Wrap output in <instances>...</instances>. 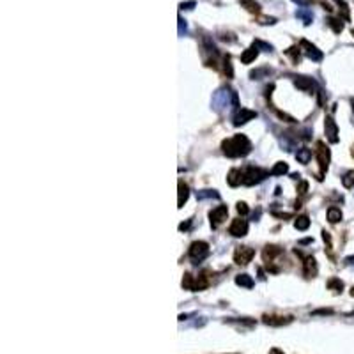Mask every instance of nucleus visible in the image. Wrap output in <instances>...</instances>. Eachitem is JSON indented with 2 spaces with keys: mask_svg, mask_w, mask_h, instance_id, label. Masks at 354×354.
Wrapping results in <instances>:
<instances>
[{
  "mask_svg": "<svg viewBox=\"0 0 354 354\" xmlns=\"http://www.w3.org/2000/svg\"><path fill=\"white\" fill-rule=\"evenodd\" d=\"M222 149H224V153L228 158H239V156L250 155L252 144H250V140L244 135H234L233 139L224 140Z\"/></svg>",
  "mask_w": 354,
  "mask_h": 354,
  "instance_id": "1",
  "label": "nucleus"
},
{
  "mask_svg": "<svg viewBox=\"0 0 354 354\" xmlns=\"http://www.w3.org/2000/svg\"><path fill=\"white\" fill-rule=\"evenodd\" d=\"M188 197H190V188H188L186 183L179 181V200H177V204H179V206H177V208L179 209L183 208L184 204H186Z\"/></svg>",
  "mask_w": 354,
  "mask_h": 354,
  "instance_id": "15",
  "label": "nucleus"
},
{
  "mask_svg": "<svg viewBox=\"0 0 354 354\" xmlns=\"http://www.w3.org/2000/svg\"><path fill=\"white\" fill-rule=\"evenodd\" d=\"M209 285V280H208V277H206V273H202V275H199V277H193V289L192 291H204L206 289V287H208Z\"/></svg>",
  "mask_w": 354,
  "mask_h": 354,
  "instance_id": "16",
  "label": "nucleus"
},
{
  "mask_svg": "<svg viewBox=\"0 0 354 354\" xmlns=\"http://www.w3.org/2000/svg\"><path fill=\"white\" fill-rule=\"evenodd\" d=\"M209 255V244L206 241H195L190 246V257L193 261H204Z\"/></svg>",
  "mask_w": 354,
  "mask_h": 354,
  "instance_id": "4",
  "label": "nucleus"
},
{
  "mask_svg": "<svg viewBox=\"0 0 354 354\" xmlns=\"http://www.w3.org/2000/svg\"><path fill=\"white\" fill-rule=\"evenodd\" d=\"M218 193L215 192V190H204V192H199L197 193V199L204 200V199H218Z\"/></svg>",
  "mask_w": 354,
  "mask_h": 354,
  "instance_id": "25",
  "label": "nucleus"
},
{
  "mask_svg": "<svg viewBox=\"0 0 354 354\" xmlns=\"http://www.w3.org/2000/svg\"><path fill=\"white\" fill-rule=\"evenodd\" d=\"M237 213H239V215H248V206H246V204H244V202H239V204H237Z\"/></svg>",
  "mask_w": 354,
  "mask_h": 354,
  "instance_id": "30",
  "label": "nucleus"
},
{
  "mask_svg": "<svg viewBox=\"0 0 354 354\" xmlns=\"http://www.w3.org/2000/svg\"><path fill=\"white\" fill-rule=\"evenodd\" d=\"M227 183L230 184V186H239L241 183H243V172L237 170V168H233V170L228 172V177H227Z\"/></svg>",
  "mask_w": 354,
  "mask_h": 354,
  "instance_id": "13",
  "label": "nucleus"
},
{
  "mask_svg": "<svg viewBox=\"0 0 354 354\" xmlns=\"http://www.w3.org/2000/svg\"><path fill=\"white\" fill-rule=\"evenodd\" d=\"M227 216H228L227 206H218V208L213 209V211L209 213V220H211L213 228L220 227V225L227 220Z\"/></svg>",
  "mask_w": 354,
  "mask_h": 354,
  "instance_id": "6",
  "label": "nucleus"
},
{
  "mask_svg": "<svg viewBox=\"0 0 354 354\" xmlns=\"http://www.w3.org/2000/svg\"><path fill=\"white\" fill-rule=\"evenodd\" d=\"M183 287L184 289H188V291H192L193 289V277L190 273H186L184 275V278H183Z\"/></svg>",
  "mask_w": 354,
  "mask_h": 354,
  "instance_id": "27",
  "label": "nucleus"
},
{
  "mask_svg": "<svg viewBox=\"0 0 354 354\" xmlns=\"http://www.w3.org/2000/svg\"><path fill=\"white\" fill-rule=\"evenodd\" d=\"M328 23H330V27L335 30V32H340V30L344 29L342 21H340V20H335V18H330V21H328Z\"/></svg>",
  "mask_w": 354,
  "mask_h": 354,
  "instance_id": "28",
  "label": "nucleus"
},
{
  "mask_svg": "<svg viewBox=\"0 0 354 354\" xmlns=\"http://www.w3.org/2000/svg\"><path fill=\"white\" fill-rule=\"evenodd\" d=\"M269 354H284V353H282L280 349H271L269 351Z\"/></svg>",
  "mask_w": 354,
  "mask_h": 354,
  "instance_id": "34",
  "label": "nucleus"
},
{
  "mask_svg": "<svg viewBox=\"0 0 354 354\" xmlns=\"http://www.w3.org/2000/svg\"><path fill=\"white\" fill-rule=\"evenodd\" d=\"M306 190H308V183H305V181H302V183H299V188H297V192L302 193H306Z\"/></svg>",
  "mask_w": 354,
  "mask_h": 354,
  "instance_id": "31",
  "label": "nucleus"
},
{
  "mask_svg": "<svg viewBox=\"0 0 354 354\" xmlns=\"http://www.w3.org/2000/svg\"><path fill=\"white\" fill-rule=\"evenodd\" d=\"M351 105H353V110H354V99H351Z\"/></svg>",
  "mask_w": 354,
  "mask_h": 354,
  "instance_id": "35",
  "label": "nucleus"
},
{
  "mask_svg": "<svg viewBox=\"0 0 354 354\" xmlns=\"http://www.w3.org/2000/svg\"><path fill=\"white\" fill-rule=\"evenodd\" d=\"M255 257V250L250 248V246H239V248L234 252V262L239 266H246L250 261Z\"/></svg>",
  "mask_w": 354,
  "mask_h": 354,
  "instance_id": "5",
  "label": "nucleus"
},
{
  "mask_svg": "<svg viewBox=\"0 0 354 354\" xmlns=\"http://www.w3.org/2000/svg\"><path fill=\"white\" fill-rule=\"evenodd\" d=\"M296 159L299 163H308L310 159H312V151H310V149H306V147H303V149H297Z\"/></svg>",
  "mask_w": 354,
  "mask_h": 354,
  "instance_id": "20",
  "label": "nucleus"
},
{
  "mask_svg": "<svg viewBox=\"0 0 354 354\" xmlns=\"http://www.w3.org/2000/svg\"><path fill=\"white\" fill-rule=\"evenodd\" d=\"M228 233L233 234L234 237H244L248 234V222L237 218V220L233 222V225L228 228Z\"/></svg>",
  "mask_w": 354,
  "mask_h": 354,
  "instance_id": "7",
  "label": "nucleus"
},
{
  "mask_svg": "<svg viewBox=\"0 0 354 354\" xmlns=\"http://www.w3.org/2000/svg\"><path fill=\"white\" fill-rule=\"evenodd\" d=\"M328 220H330V224H338L342 220V211L338 208H330L328 209Z\"/></svg>",
  "mask_w": 354,
  "mask_h": 354,
  "instance_id": "22",
  "label": "nucleus"
},
{
  "mask_svg": "<svg viewBox=\"0 0 354 354\" xmlns=\"http://www.w3.org/2000/svg\"><path fill=\"white\" fill-rule=\"evenodd\" d=\"M225 73H227L228 78L234 77V71H233V64H230V59H225Z\"/></svg>",
  "mask_w": 354,
  "mask_h": 354,
  "instance_id": "29",
  "label": "nucleus"
},
{
  "mask_svg": "<svg viewBox=\"0 0 354 354\" xmlns=\"http://www.w3.org/2000/svg\"><path fill=\"white\" fill-rule=\"evenodd\" d=\"M287 172H289V165H287V163H284V161H278L277 165H275V167L269 170V174H271V175H284V174H287Z\"/></svg>",
  "mask_w": 354,
  "mask_h": 354,
  "instance_id": "21",
  "label": "nucleus"
},
{
  "mask_svg": "<svg viewBox=\"0 0 354 354\" xmlns=\"http://www.w3.org/2000/svg\"><path fill=\"white\" fill-rule=\"evenodd\" d=\"M193 6H195V4H193V2H188V4H183V6H181V8H183V9H192Z\"/></svg>",
  "mask_w": 354,
  "mask_h": 354,
  "instance_id": "33",
  "label": "nucleus"
},
{
  "mask_svg": "<svg viewBox=\"0 0 354 354\" xmlns=\"http://www.w3.org/2000/svg\"><path fill=\"white\" fill-rule=\"evenodd\" d=\"M315 155H317L319 167H321V175H324L326 172H328V167H330V159H331L330 149H328V146H324V142H317Z\"/></svg>",
  "mask_w": 354,
  "mask_h": 354,
  "instance_id": "3",
  "label": "nucleus"
},
{
  "mask_svg": "<svg viewBox=\"0 0 354 354\" xmlns=\"http://www.w3.org/2000/svg\"><path fill=\"white\" fill-rule=\"evenodd\" d=\"M280 253H282V248H278V246H273V244H271V246H269V244H268L262 255H264V261L269 264V262L273 261V259L277 255H280Z\"/></svg>",
  "mask_w": 354,
  "mask_h": 354,
  "instance_id": "17",
  "label": "nucleus"
},
{
  "mask_svg": "<svg viewBox=\"0 0 354 354\" xmlns=\"http://www.w3.org/2000/svg\"><path fill=\"white\" fill-rule=\"evenodd\" d=\"M299 48H302L303 52L306 53V57H310V59H312V61H321V59H322V53L319 52L317 46L310 45V43L306 39H303L302 43H299Z\"/></svg>",
  "mask_w": 354,
  "mask_h": 354,
  "instance_id": "10",
  "label": "nucleus"
},
{
  "mask_svg": "<svg viewBox=\"0 0 354 354\" xmlns=\"http://www.w3.org/2000/svg\"><path fill=\"white\" fill-rule=\"evenodd\" d=\"M353 156H354V146H353Z\"/></svg>",
  "mask_w": 354,
  "mask_h": 354,
  "instance_id": "37",
  "label": "nucleus"
},
{
  "mask_svg": "<svg viewBox=\"0 0 354 354\" xmlns=\"http://www.w3.org/2000/svg\"><path fill=\"white\" fill-rule=\"evenodd\" d=\"M342 184L346 188H353L354 186V170L347 172V174L344 175V177H342Z\"/></svg>",
  "mask_w": 354,
  "mask_h": 354,
  "instance_id": "26",
  "label": "nucleus"
},
{
  "mask_svg": "<svg viewBox=\"0 0 354 354\" xmlns=\"http://www.w3.org/2000/svg\"><path fill=\"white\" fill-rule=\"evenodd\" d=\"M294 227H296L297 230H306V228L310 227L308 216H297L296 222H294Z\"/></svg>",
  "mask_w": 354,
  "mask_h": 354,
  "instance_id": "23",
  "label": "nucleus"
},
{
  "mask_svg": "<svg viewBox=\"0 0 354 354\" xmlns=\"http://www.w3.org/2000/svg\"><path fill=\"white\" fill-rule=\"evenodd\" d=\"M257 55H259V46L253 45V46H250V48L244 50V53L241 55V61H243L244 64H250L252 61H255Z\"/></svg>",
  "mask_w": 354,
  "mask_h": 354,
  "instance_id": "12",
  "label": "nucleus"
},
{
  "mask_svg": "<svg viewBox=\"0 0 354 354\" xmlns=\"http://www.w3.org/2000/svg\"><path fill=\"white\" fill-rule=\"evenodd\" d=\"M324 131H326V137H328V140H330L331 144L338 142V128L337 124H335L333 117H326Z\"/></svg>",
  "mask_w": 354,
  "mask_h": 354,
  "instance_id": "9",
  "label": "nucleus"
},
{
  "mask_svg": "<svg viewBox=\"0 0 354 354\" xmlns=\"http://www.w3.org/2000/svg\"><path fill=\"white\" fill-rule=\"evenodd\" d=\"M190 225H192V220H188L186 224H181L179 230H188V228H190Z\"/></svg>",
  "mask_w": 354,
  "mask_h": 354,
  "instance_id": "32",
  "label": "nucleus"
},
{
  "mask_svg": "<svg viewBox=\"0 0 354 354\" xmlns=\"http://www.w3.org/2000/svg\"><path fill=\"white\" fill-rule=\"evenodd\" d=\"M257 117V112L253 110H248V108H239L237 110V114L234 115V126H241V124H244V122L252 121V119Z\"/></svg>",
  "mask_w": 354,
  "mask_h": 354,
  "instance_id": "8",
  "label": "nucleus"
},
{
  "mask_svg": "<svg viewBox=\"0 0 354 354\" xmlns=\"http://www.w3.org/2000/svg\"><path fill=\"white\" fill-rule=\"evenodd\" d=\"M268 175H271V174H269L268 170H264V168L250 167L248 170L243 174V184H246V186H253V184L262 183V181H264Z\"/></svg>",
  "mask_w": 354,
  "mask_h": 354,
  "instance_id": "2",
  "label": "nucleus"
},
{
  "mask_svg": "<svg viewBox=\"0 0 354 354\" xmlns=\"http://www.w3.org/2000/svg\"><path fill=\"white\" fill-rule=\"evenodd\" d=\"M294 86H296L297 89L305 90V92H314V90L317 89V83H315L312 78L306 77H297L296 80H294Z\"/></svg>",
  "mask_w": 354,
  "mask_h": 354,
  "instance_id": "11",
  "label": "nucleus"
},
{
  "mask_svg": "<svg viewBox=\"0 0 354 354\" xmlns=\"http://www.w3.org/2000/svg\"><path fill=\"white\" fill-rule=\"evenodd\" d=\"M236 284L239 287H244V289H252L253 287V278L250 275H237L236 277Z\"/></svg>",
  "mask_w": 354,
  "mask_h": 354,
  "instance_id": "19",
  "label": "nucleus"
},
{
  "mask_svg": "<svg viewBox=\"0 0 354 354\" xmlns=\"http://www.w3.org/2000/svg\"><path fill=\"white\" fill-rule=\"evenodd\" d=\"M317 273V262L314 257H306L305 259V275L306 277H315Z\"/></svg>",
  "mask_w": 354,
  "mask_h": 354,
  "instance_id": "14",
  "label": "nucleus"
},
{
  "mask_svg": "<svg viewBox=\"0 0 354 354\" xmlns=\"http://www.w3.org/2000/svg\"><path fill=\"white\" fill-rule=\"evenodd\" d=\"M351 294H353V296H354V287H353V291H351Z\"/></svg>",
  "mask_w": 354,
  "mask_h": 354,
  "instance_id": "36",
  "label": "nucleus"
},
{
  "mask_svg": "<svg viewBox=\"0 0 354 354\" xmlns=\"http://www.w3.org/2000/svg\"><path fill=\"white\" fill-rule=\"evenodd\" d=\"M328 287H330L331 291H335V293H342L344 289V284L338 278H331L330 282H328Z\"/></svg>",
  "mask_w": 354,
  "mask_h": 354,
  "instance_id": "24",
  "label": "nucleus"
},
{
  "mask_svg": "<svg viewBox=\"0 0 354 354\" xmlns=\"http://www.w3.org/2000/svg\"><path fill=\"white\" fill-rule=\"evenodd\" d=\"M264 322L269 326H284L287 324V322H291V317H277V315H271V317H269V315H266Z\"/></svg>",
  "mask_w": 354,
  "mask_h": 354,
  "instance_id": "18",
  "label": "nucleus"
}]
</instances>
